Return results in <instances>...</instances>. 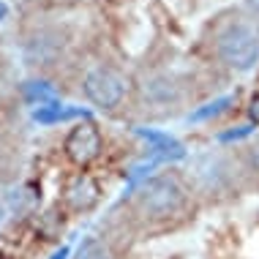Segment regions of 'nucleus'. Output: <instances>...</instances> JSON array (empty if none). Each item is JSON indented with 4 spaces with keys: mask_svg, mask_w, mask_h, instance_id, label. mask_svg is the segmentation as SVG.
I'll list each match as a JSON object with an SVG mask.
<instances>
[{
    "mask_svg": "<svg viewBox=\"0 0 259 259\" xmlns=\"http://www.w3.org/2000/svg\"><path fill=\"white\" fill-rule=\"evenodd\" d=\"M30 90H27V93H30V99H52V90L50 88H38L41 82H30Z\"/></svg>",
    "mask_w": 259,
    "mask_h": 259,
    "instance_id": "9d476101",
    "label": "nucleus"
},
{
    "mask_svg": "<svg viewBox=\"0 0 259 259\" xmlns=\"http://www.w3.org/2000/svg\"><path fill=\"white\" fill-rule=\"evenodd\" d=\"M63 50V41L55 36V33H38V36H33L30 41H27L25 47V55L30 63H41V66H47V63H52L55 58H58V52Z\"/></svg>",
    "mask_w": 259,
    "mask_h": 259,
    "instance_id": "0eeeda50",
    "label": "nucleus"
},
{
    "mask_svg": "<svg viewBox=\"0 0 259 259\" xmlns=\"http://www.w3.org/2000/svg\"><path fill=\"white\" fill-rule=\"evenodd\" d=\"M248 117L254 123H259V93H254V99H251V104H248Z\"/></svg>",
    "mask_w": 259,
    "mask_h": 259,
    "instance_id": "9b49d317",
    "label": "nucleus"
},
{
    "mask_svg": "<svg viewBox=\"0 0 259 259\" xmlns=\"http://www.w3.org/2000/svg\"><path fill=\"white\" fill-rule=\"evenodd\" d=\"M99 183L90 175H76L66 188V202L74 213H88L90 207H96L99 202Z\"/></svg>",
    "mask_w": 259,
    "mask_h": 259,
    "instance_id": "39448f33",
    "label": "nucleus"
},
{
    "mask_svg": "<svg viewBox=\"0 0 259 259\" xmlns=\"http://www.w3.org/2000/svg\"><path fill=\"white\" fill-rule=\"evenodd\" d=\"M134 205L148 221H169L186 207V188L175 175H156L139 186Z\"/></svg>",
    "mask_w": 259,
    "mask_h": 259,
    "instance_id": "f257e3e1",
    "label": "nucleus"
},
{
    "mask_svg": "<svg viewBox=\"0 0 259 259\" xmlns=\"http://www.w3.org/2000/svg\"><path fill=\"white\" fill-rule=\"evenodd\" d=\"M63 150H66L68 161H74L76 166H88L101 153V131L93 123H76L66 134Z\"/></svg>",
    "mask_w": 259,
    "mask_h": 259,
    "instance_id": "20e7f679",
    "label": "nucleus"
},
{
    "mask_svg": "<svg viewBox=\"0 0 259 259\" xmlns=\"http://www.w3.org/2000/svg\"><path fill=\"white\" fill-rule=\"evenodd\" d=\"M6 17H9V6H6L3 0H0V22H3Z\"/></svg>",
    "mask_w": 259,
    "mask_h": 259,
    "instance_id": "f8f14e48",
    "label": "nucleus"
},
{
    "mask_svg": "<svg viewBox=\"0 0 259 259\" xmlns=\"http://www.w3.org/2000/svg\"><path fill=\"white\" fill-rule=\"evenodd\" d=\"M3 219H6V207H3V202H0V224H3Z\"/></svg>",
    "mask_w": 259,
    "mask_h": 259,
    "instance_id": "4468645a",
    "label": "nucleus"
},
{
    "mask_svg": "<svg viewBox=\"0 0 259 259\" xmlns=\"http://www.w3.org/2000/svg\"><path fill=\"white\" fill-rule=\"evenodd\" d=\"M74 259H112V256H109V248L104 246V240H99V237H85L79 243V248L74 251Z\"/></svg>",
    "mask_w": 259,
    "mask_h": 259,
    "instance_id": "6e6552de",
    "label": "nucleus"
},
{
    "mask_svg": "<svg viewBox=\"0 0 259 259\" xmlns=\"http://www.w3.org/2000/svg\"><path fill=\"white\" fill-rule=\"evenodd\" d=\"M232 101V99H221V101H215V104H207V109H199V112H194L191 115V120H202V117H207V115H219V112L227 107V104Z\"/></svg>",
    "mask_w": 259,
    "mask_h": 259,
    "instance_id": "1a4fd4ad",
    "label": "nucleus"
},
{
    "mask_svg": "<svg viewBox=\"0 0 259 259\" xmlns=\"http://www.w3.org/2000/svg\"><path fill=\"white\" fill-rule=\"evenodd\" d=\"M215 52L224 66L235 68V71H251L259 63V36L248 25L235 22L219 36Z\"/></svg>",
    "mask_w": 259,
    "mask_h": 259,
    "instance_id": "f03ea898",
    "label": "nucleus"
},
{
    "mask_svg": "<svg viewBox=\"0 0 259 259\" xmlns=\"http://www.w3.org/2000/svg\"><path fill=\"white\" fill-rule=\"evenodd\" d=\"M82 93L90 104L101 109H117L123 104V96H125V82L120 74H115L112 68H90L82 79Z\"/></svg>",
    "mask_w": 259,
    "mask_h": 259,
    "instance_id": "7ed1b4c3",
    "label": "nucleus"
},
{
    "mask_svg": "<svg viewBox=\"0 0 259 259\" xmlns=\"http://www.w3.org/2000/svg\"><path fill=\"white\" fill-rule=\"evenodd\" d=\"M246 6H248L254 14H259V0H246Z\"/></svg>",
    "mask_w": 259,
    "mask_h": 259,
    "instance_id": "ddd939ff",
    "label": "nucleus"
},
{
    "mask_svg": "<svg viewBox=\"0 0 259 259\" xmlns=\"http://www.w3.org/2000/svg\"><path fill=\"white\" fill-rule=\"evenodd\" d=\"M142 96H145V101H148L150 107H172V104H178V99H180V90L169 76L158 74V76L145 79Z\"/></svg>",
    "mask_w": 259,
    "mask_h": 259,
    "instance_id": "423d86ee",
    "label": "nucleus"
}]
</instances>
